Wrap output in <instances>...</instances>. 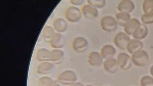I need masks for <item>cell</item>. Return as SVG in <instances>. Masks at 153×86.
Masks as SVG:
<instances>
[{"mask_svg":"<svg viewBox=\"0 0 153 86\" xmlns=\"http://www.w3.org/2000/svg\"><path fill=\"white\" fill-rule=\"evenodd\" d=\"M81 10L78 7L71 6L68 7L65 12V16L67 20L71 23L79 21L82 17Z\"/></svg>","mask_w":153,"mask_h":86,"instance_id":"4","label":"cell"},{"mask_svg":"<svg viewBox=\"0 0 153 86\" xmlns=\"http://www.w3.org/2000/svg\"><path fill=\"white\" fill-rule=\"evenodd\" d=\"M85 86H94L93 85H91V84H88V85H87Z\"/></svg>","mask_w":153,"mask_h":86,"instance_id":"32","label":"cell"},{"mask_svg":"<svg viewBox=\"0 0 153 86\" xmlns=\"http://www.w3.org/2000/svg\"><path fill=\"white\" fill-rule=\"evenodd\" d=\"M131 58L132 63L137 67H145L147 65L149 61L148 53L143 49L133 54Z\"/></svg>","mask_w":153,"mask_h":86,"instance_id":"2","label":"cell"},{"mask_svg":"<svg viewBox=\"0 0 153 86\" xmlns=\"http://www.w3.org/2000/svg\"><path fill=\"white\" fill-rule=\"evenodd\" d=\"M141 20L144 24H153V12L143 13L141 16Z\"/></svg>","mask_w":153,"mask_h":86,"instance_id":"27","label":"cell"},{"mask_svg":"<svg viewBox=\"0 0 153 86\" xmlns=\"http://www.w3.org/2000/svg\"><path fill=\"white\" fill-rule=\"evenodd\" d=\"M72 47L76 52L83 53L87 50L88 42L84 37L78 36L74 38L72 43Z\"/></svg>","mask_w":153,"mask_h":86,"instance_id":"5","label":"cell"},{"mask_svg":"<svg viewBox=\"0 0 153 86\" xmlns=\"http://www.w3.org/2000/svg\"><path fill=\"white\" fill-rule=\"evenodd\" d=\"M143 47V43L141 40L133 39L130 41L126 49L130 54L133 55L135 53L142 50Z\"/></svg>","mask_w":153,"mask_h":86,"instance_id":"15","label":"cell"},{"mask_svg":"<svg viewBox=\"0 0 153 86\" xmlns=\"http://www.w3.org/2000/svg\"><path fill=\"white\" fill-rule=\"evenodd\" d=\"M55 68V64L50 61L41 62L36 67V72L40 75H48L52 72Z\"/></svg>","mask_w":153,"mask_h":86,"instance_id":"10","label":"cell"},{"mask_svg":"<svg viewBox=\"0 0 153 86\" xmlns=\"http://www.w3.org/2000/svg\"><path fill=\"white\" fill-rule=\"evenodd\" d=\"M53 26L56 33H61L67 30L68 25L65 19L62 18H57L53 22Z\"/></svg>","mask_w":153,"mask_h":86,"instance_id":"18","label":"cell"},{"mask_svg":"<svg viewBox=\"0 0 153 86\" xmlns=\"http://www.w3.org/2000/svg\"><path fill=\"white\" fill-rule=\"evenodd\" d=\"M81 12L84 17L87 19L97 18L99 13L97 9L88 4L84 5L81 8Z\"/></svg>","mask_w":153,"mask_h":86,"instance_id":"8","label":"cell"},{"mask_svg":"<svg viewBox=\"0 0 153 86\" xmlns=\"http://www.w3.org/2000/svg\"><path fill=\"white\" fill-rule=\"evenodd\" d=\"M148 33V29L146 25L145 24H141L140 27L133 35V37L134 39L141 40L145 39L147 36Z\"/></svg>","mask_w":153,"mask_h":86,"instance_id":"22","label":"cell"},{"mask_svg":"<svg viewBox=\"0 0 153 86\" xmlns=\"http://www.w3.org/2000/svg\"><path fill=\"white\" fill-rule=\"evenodd\" d=\"M56 33V32L53 27L47 25L45 26L42 30V38L45 42L50 43Z\"/></svg>","mask_w":153,"mask_h":86,"instance_id":"20","label":"cell"},{"mask_svg":"<svg viewBox=\"0 0 153 86\" xmlns=\"http://www.w3.org/2000/svg\"><path fill=\"white\" fill-rule=\"evenodd\" d=\"M141 86H153V77L146 75L142 76L140 80Z\"/></svg>","mask_w":153,"mask_h":86,"instance_id":"26","label":"cell"},{"mask_svg":"<svg viewBox=\"0 0 153 86\" xmlns=\"http://www.w3.org/2000/svg\"><path fill=\"white\" fill-rule=\"evenodd\" d=\"M115 19L118 24L124 27L131 19V16L129 13L119 12L115 15Z\"/></svg>","mask_w":153,"mask_h":86,"instance_id":"21","label":"cell"},{"mask_svg":"<svg viewBox=\"0 0 153 86\" xmlns=\"http://www.w3.org/2000/svg\"><path fill=\"white\" fill-rule=\"evenodd\" d=\"M50 44L54 49H60L66 44V40L62 33H56L50 41Z\"/></svg>","mask_w":153,"mask_h":86,"instance_id":"12","label":"cell"},{"mask_svg":"<svg viewBox=\"0 0 153 86\" xmlns=\"http://www.w3.org/2000/svg\"><path fill=\"white\" fill-rule=\"evenodd\" d=\"M116 53V49L111 44H105L102 47L100 50V54L105 59L113 58Z\"/></svg>","mask_w":153,"mask_h":86,"instance_id":"17","label":"cell"},{"mask_svg":"<svg viewBox=\"0 0 153 86\" xmlns=\"http://www.w3.org/2000/svg\"><path fill=\"white\" fill-rule=\"evenodd\" d=\"M117 9L120 12L130 13L135 9V5L131 0H123L119 3Z\"/></svg>","mask_w":153,"mask_h":86,"instance_id":"16","label":"cell"},{"mask_svg":"<svg viewBox=\"0 0 153 86\" xmlns=\"http://www.w3.org/2000/svg\"><path fill=\"white\" fill-rule=\"evenodd\" d=\"M118 23L116 19L111 16H106L100 20V26L102 30L108 32H112L117 30Z\"/></svg>","mask_w":153,"mask_h":86,"instance_id":"3","label":"cell"},{"mask_svg":"<svg viewBox=\"0 0 153 86\" xmlns=\"http://www.w3.org/2000/svg\"><path fill=\"white\" fill-rule=\"evenodd\" d=\"M88 4L94 7L95 8H102L106 5L105 0H88Z\"/></svg>","mask_w":153,"mask_h":86,"instance_id":"24","label":"cell"},{"mask_svg":"<svg viewBox=\"0 0 153 86\" xmlns=\"http://www.w3.org/2000/svg\"><path fill=\"white\" fill-rule=\"evenodd\" d=\"M88 61L91 66L99 67L103 64V58L100 53L97 51H92L88 55Z\"/></svg>","mask_w":153,"mask_h":86,"instance_id":"9","label":"cell"},{"mask_svg":"<svg viewBox=\"0 0 153 86\" xmlns=\"http://www.w3.org/2000/svg\"><path fill=\"white\" fill-rule=\"evenodd\" d=\"M103 64L104 70L109 73H116L118 69L119 66L117 59L114 57L105 59Z\"/></svg>","mask_w":153,"mask_h":86,"instance_id":"13","label":"cell"},{"mask_svg":"<svg viewBox=\"0 0 153 86\" xmlns=\"http://www.w3.org/2000/svg\"><path fill=\"white\" fill-rule=\"evenodd\" d=\"M150 73L152 77H153V64L151 67L150 69Z\"/></svg>","mask_w":153,"mask_h":86,"instance_id":"31","label":"cell"},{"mask_svg":"<svg viewBox=\"0 0 153 86\" xmlns=\"http://www.w3.org/2000/svg\"><path fill=\"white\" fill-rule=\"evenodd\" d=\"M76 73L71 70H66L61 72L57 77V80L63 85L69 86L76 82Z\"/></svg>","mask_w":153,"mask_h":86,"instance_id":"1","label":"cell"},{"mask_svg":"<svg viewBox=\"0 0 153 86\" xmlns=\"http://www.w3.org/2000/svg\"><path fill=\"white\" fill-rule=\"evenodd\" d=\"M70 2L74 6H80L83 4L85 1L83 0H71Z\"/></svg>","mask_w":153,"mask_h":86,"instance_id":"28","label":"cell"},{"mask_svg":"<svg viewBox=\"0 0 153 86\" xmlns=\"http://www.w3.org/2000/svg\"><path fill=\"white\" fill-rule=\"evenodd\" d=\"M119 67L123 70H128L132 65L131 56L126 53H120L117 58Z\"/></svg>","mask_w":153,"mask_h":86,"instance_id":"7","label":"cell"},{"mask_svg":"<svg viewBox=\"0 0 153 86\" xmlns=\"http://www.w3.org/2000/svg\"><path fill=\"white\" fill-rule=\"evenodd\" d=\"M64 59V53L61 49H54L51 51L50 62L54 64L62 63Z\"/></svg>","mask_w":153,"mask_h":86,"instance_id":"14","label":"cell"},{"mask_svg":"<svg viewBox=\"0 0 153 86\" xmlns=\"http://www.w3.org/2000/svg\"><path fill=\"white\" fill-rule=\"evenodd\" d=\"M143 10L145 13L153 12V0H145L143 4Z\"/></svg>","mask_w":153,"mask_h":86,"instance_id":"25","label":"cell"},{"mask_svg":"<svg viewBox=\"0 0 153 86\" xmlns=\"http://www.w3.org/2000/svg\"><path fill=\"white\" fill-rule=\"evenodd\" d=\"M54 81L50 76H43L38 79L37 85L38 86H53Z\"/></svg>","mask_w":153,"mask_h":86,"instance_id":"23","label":"cell"},{"mask_svg":"<svg viewBox=\"0 0 153 86\" xmlns=\"http://www.w3.org/2000/svg\"><path fill=\"white\" fill-rule=\"evenodd\" d=\"M131 40L130 37L126 33L119 32L115 36L114 42L119 49L125 50Z\"/></svg>","mask_w":153,"mask_h":86,"instance_id":"6","label":"cell"},{"mask_svg":"<svg viewBox=\"0 0 153 86\" xmlns=\"http://www.w3.org/2000/svg\"><path fill=\"white\" fill-rule=\"evenodd\" d=\"M51 51L45 48L38 49L36 53V59L40 62L50 61Z\"/></svg>","mask_w":153,"mask_h":86,"instance_id":"19","label":"cell"},{"mask_svg":"<svg viewBox=\"0 0 153 86\" xmlns=\"http://www.w3.org/2000/svg\"><path fill=\"white\" fill-rule=\"evenodd\" d=\"M62 84L58 80L54 81V85L53 86H62Z\"/></svg>","mask_w":153,"mask_h":86,"instance_id":"30","label":"cell"},{"mask_svg":"<svg viewBox=\"0 0 153 86\" xmlns=\"http://www.w3.org/2000/svg\"><path fill=\"white\" fill-rule=\"evenodd\" d=\"M141 24L136 18H131L130 21L124 26L125 33L129 36H133L138 29L140 27Z\"/></svg>","mask_w":153,"mask_h":86,"instance_id":"11","label":"cell"},{"mask_svg":"<svg viewBox=\"0 0 153 86\" xmlns=\"http://www.w3.org/2000/svg\"><path fill=\"white\" fill-rule=\"evenodd\" d=\"M68 86H84L82 83L80 82H76L72 84L71 85Z\"/></svg>","mask_w":153,"mask_h":86,"instance_id":"29","label":"cell"}]
</instances>
